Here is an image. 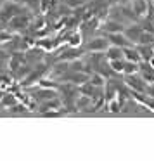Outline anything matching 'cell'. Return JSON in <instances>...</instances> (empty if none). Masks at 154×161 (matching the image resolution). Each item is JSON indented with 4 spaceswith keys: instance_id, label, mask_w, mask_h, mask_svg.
<instances>
[{
    "instance_id": "cell-1",
    "label": "cell",
    "mask_w": 154,
    "mask_h": 161,
    "mask_svg": "<svg viewBox=\"0 0 154 161\" xmlns=\"http://www.w3.org/2000/svg\"><path fill=\"white\" fill-rule=\"evenodd\" d=\"M111 42L107 40V36H97V38H92L88 40V45H87V50L88 52H106L109 49Z\"/></svg>"
},
{
    "instance_id": "cell-2",
    "label": "cell",
    "mask_w": 154,
    "mask_h": 161,
    "mask_svg": "<svg viewBox=\"0 0 154 161\" xmlns=\"http://www.w3.org/2000/svg\"><path fill=\"white\" fill-rule=\"evenodd\" d=\"M147 81L144 78H137V75H128L126 78V85L132 88L133 92H140V94H146L147 92Z\"/></svg>"
},
{
    "instance_id": "cell-3",
    "label": "cell",
    "mask_w": 154,
    "mask_h": 161,
    "mask_svg": "<svg viewBox=\"0 0 154 161\" xmlns=\"http://www.w3.org/2000/svg\"><path fill=\"white\" fill-rule=\"evenodd\" d=\"M107 40L111 42V45H118V47H130L133 45L132 42H130L128 38H126V35L123 31H118V33H107Z\"/></svg>"
},
{
    "instance_id": "cell-4",
    "label": "cell",
    "mask_w": 154,
    "mask_h": 161,
    "mask_svg": "<svg viewBox=\"0 0 154 161\" xmlns=\"http://www.w3.org/2000/svg\"><path fill=\"white\" fill-rule=\"evenodd\" d=\"M23 14V7L18 4H12V2H5L2 11H0V16L2 18H14V16Z\"/></svg>"
},
{
    "instance_id": "cell-5",
    "label": "cell",
    "mask_w": 154,
    "mask_h": 161,
    "mask_svg": "<svg viewBox=\"0 0 154 161\" xmlns=\"http://www.w3.org/2000/svg\"><path fill=\"white\" fill-rule=\"evenodd\" d=\"M130 9L137 16H146L147 11H149V2L147 0H132L130 2Z\"/></svg>"
},
{
    "instance_id": "cell-6",
    "label": "cell",
    "mask_w": 154,
    "mask_h": 161,
    "mask_svg": "<svg viewBox=\"0 0 154 161\" xmlns=\"http://www.w3.org/2000/svg\"><path fill=\"white\" fill-rule=\"evenodd\" d=\"M74 106H76V109H80V111H88V109H94V99H92V95L81 94L80 97L76 99Z\"/></svg>"
},
{
    "instance_id": "cell-7",
    "label": "cell",
    "mask_w": 154,
    "mask_h": 161,
    "mask_svg": "<svg viewBox=\"0 0 154 161\" xmlns=\"http://www.w3.org/2000/svg\"><path fill=\"white\" fill-rule=\"evenodd\" d=\"M123 57L126 61H133V63H140L142 61V56H140V50L137 47L130 45V47H125L123 49Z\"/></svg>"
},
{
    "instance_id": "cell-8",
    "label": "cell",
    "mask_w": 154,
    "mask_h": 161,
    "mask_svg": "<svg viewBox=\"0 0 154 161\" xmlns=\"http://www.w3.org/2000/svg\"><path fill=\"white\" fill-rule=\"evenodd\" d=\"M142 31L144 30L140 28V26H128V28H125L123 33H125L126 38L132 43H137V45H139V38H140V35H142Z\"/></svg>"
},
{
    "instance_id": "cell-9",
    "label": "cell",
    "mask_w": 154,
    "mask_h": 161,
    "mask_svg": "<svg viewBox=\"0 0 154 161\" xmlns=\"http://www.w3.org/2000/svg\"><path fill=\"white\" fill-rule=\"evenodd\" d=\"M90 75H92L90 71H74L69 80L76 85H83V83H87V81H90Z\"/></svg>"
},
{
    "instance_id": "cell-10",
    "label": "cell",
    "mask_w": 154,
    "mask_h": 161,
    "mask_svg": "<svg viewBox=\"0 0 154 161\" xmlns=\"http://www.w3.org/2000/svg\"><path fill=\"white\" fill-rule=\"evenodd\" d=\"M102 28H104L107 33H118V31H125V26H123V23L116 21V19H109V21H106Z\"/></svg>"
},
{
    "instance_id": "cell-11",
    "label": "cell",
    "mask_w": 154,
    "mask_h": 161,
    "mask_svg": "<svg viewBox=\"0 0 154 161\" xmlns=\"http://www.w3.org/2000/svg\"><path fill=\"white\" fill-rule=\"evenodd\" d=\"M106 57H107V61H113V59H125V57H123V47L109 45V49L106 50Z\"/></svg>"
},
{
    "instance_id": "cell-12",
    "label": "cell",
    "mask_w": 154,
    "mask_h": 161,
    "mask_svg": "<svg viewBox=\"0 0 154 161\" xmlns=\"http://www.w3.org/2000/svg\"><path fill=\"white\" fill-rule=\"evenodd\" d=\"M140 71V66L139 63H133V61H126L125 59V69H123V73L128 76V75H137Z\"/></svg>"
},
{
    "instance_id": "cell-13",
    "label": "cell",
    "mask_w": 154,
    "mask_h": 161,
    "mask_svg": "<svg viewBox=\"0 0 154 161\" xmlns=\"http://www.w3.org/2000/svg\"><path fill=\"white\" fill-rule=\"evenodd\" d=\"M68 45L73 47V49H78V47L81 45V31H73L69 35V38H68Z\"/></svg>"
},
{
    "instance_id": "cell-14",
    "label": "cell",
    "mask_w": 154,
    "mask_h": 161,
    "mask_svg": "<svg viewBox=\"0 0 154 161\" xmlns=\"http://www.w3.org/2000/svg\"><path fill=\"white\" fill-rule=\"evenodd\" d=\"M90 83L94 85V87H97V88H104L106 87V80H104V76H102L101 73H92L90 75Z\"/></svg>"
},
{
    "instance_id": "cell-15",
    "label": "cell",
    "mask_w": 154,
    "mask_h": 161,
    "mask_svg": "<svg viewBox=\"0 0 154 161\" xmlns=\"http://www.w3.org/2000/svg\"><path fill=\"white\" fill-rule=\"evenodd\" d=\"M139 50H140V56H142V59L146 61V63L154 56V50L151 45H139Z\"/></svg>"
},
{
    "instance_id": "cell-16",
    "label": "cell",
    "mask_w": 154,
    "mask_h": 161,
    "mask_svg": "<svg viewBox=\"0 0 154 161\" xmlns=\"http://www.w3.org/2000/svg\"><path fill=\"white\" fill-rule=\"evenodd\" d=\"M109 66H111V69L114 73H123V69H125V59H113V61H109Z\"/></svg>"
},
{
    "instance_id": "cell-17",
    "label": "cell",
    "mask_w": 154,
    "mask_h": 161,
    "mask_svg": "<svg viewBox=\"0 0 154 161\" xmlns=\"http://www.w3.org/2000/svg\"><path fill=\"white\" fill-rule=\"evenodd\" d=\"M152 42H154V35L151 31H146V30H144L140 38H139V45H151Z\"/></svg>"
},
{
    "instance_id": "cell-18",
    "label": "cell",
    "mask_w": 154,
    "mask_h": 161,
    "mask_svg": "<svg viewBox=\"0 0 154 161\" xmlns=\"http://www.w3.org/2000/svg\"><path fill=\"white\" fill-rule=\"evenodd\" d=\"M107 108L111 113H119L121 111V99L114 97V99H111V101H107Z\"/></svg>"
},
{
    "instance_id": "cell-19",
    "label": "cell",
    "mask_w": 154,
    "mask_h": 161,
    "mask_svg": "<svg viewBox=\"0 0 154 161\" xmlns=\"http://www.w3.org/2000/svg\"><path fill=\"white\" fill-rule=\"evenodd\" d=\"M14 40V33H11L9 30H0V43H9Z\"/></svg>"
},
{
    "instance_id": "cell-20",
    "label": "cell",
    "mask_w": 154,
    "mask_h": 161,
    "mask_svg": "<svg viewBox=\"0 0 154 161\" xmlns=\"http://www.w3.org/2000/svg\"><path fill=\"white\" fill-rule=\"evenodd\" d=\"M31 71H33V68H30V66H25V64H23V66L19 68L18 71H16V78H18V80H23L25 76H28V75H31Z\"/></svg>"
},
{
    "instance_id": "cell-21",
    "label": "cell",
    "mask_w": 154,
    "mask_h": 161,
    "mask_svg": "<svg viewBox=\"0 0 154 161\" xmlns=\"http://www.w3.org/2000/svg\"><path fill=\"white\" fill-rule=\"evenodd\" d=\"M142 78L147 81V83H154V68H144L142 71Z\"/></svg>"
},
{
    "instance_id": "cell-22",
    "label": "cell",
    "mask_w": 154,
    "mask_h": 161,
    "mask_svg": "<svg viewBox=\"0 0 154 161\" xmlns=\"http://www.w3.org/2000/svg\"><path fill=\"white\" fill-rule=\"evenodd\" d=\"M33 25H35L36 30H43V28H45V21H43V18H36Z\"/></svg>"
},
{
    "instance_id": "cell-23",
    "label": "cell",
    "mask_w": 154,
    "mask_h": 161,
    "mask_svg": "<svg viewBox=\"0 0 154 161\" xmlns=\"http://www.w3.org/2000/svg\"><path fill=\"white\" fill-rule=\"evenodd\" d=\"M64 4H66L68 7H78V5L83 4V0H66Z\"/></svg>"
},
{
    "instance_id": "cell-24",
    "label": "cell",
    "mask_w": 154,
    "mask_h": 161,
    "mask_svg": "<svg viewBox=\"0 0 154 161\" xmlns=\"http://www.w3.org/2000/svg\"><path fill=\"white\" fill-rule=\"evenodd\" d=\"M147 66H151V68H154V56L151 57L149 61H147Z\"/></svg>"
},
{
    "instance_id": "cell-25",
    "label": "cell",
    "mask_w": 154,
    "mask_h": 161,
    "mask_svg": "<svg viewBox=\"0 0 154 161\" xmlns=\"http://www.w3.org/2000/svg\"><path fill=\"white\" fill-rule=\"evenodd\" d=\"M151 47H152V50H154V42H152V43H151Z\"/></svg>"
}]
</instances>
